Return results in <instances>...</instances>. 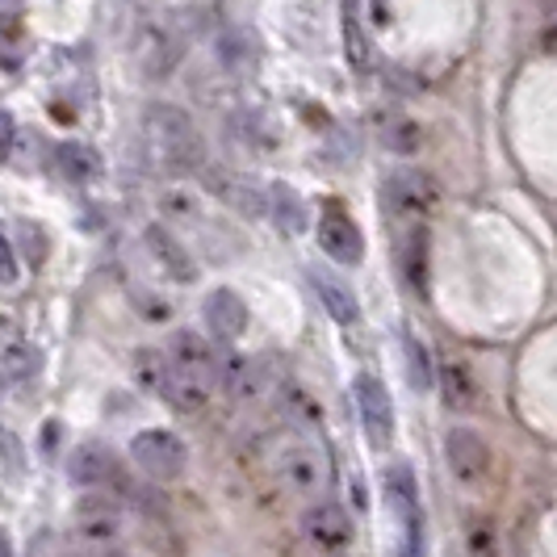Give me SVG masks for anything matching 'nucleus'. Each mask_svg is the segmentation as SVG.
<instances>
[{"instance_id": "f257e3e1", "label": "nucleus", "mask_w": 557, "mask_h": 557, "mask_svg": "<svg viewBox=\"0 0 557 557\" xmlns=\"http://www.w3.org/2000/svg\"><path fill=\"white\" fill-rule=\"evenodd\" d=\"M143 135H147V151L151 160L172 172V176H185V172H201L206 168V143L197 135L194 117L181 110V106H168L156 101L143 113Z\"/></svg>"}, {"instance_id": "f03ea898", "label": "nucleus", "mask_w": 557, "mask_h": 557, "mask_svg": "<svg viewBox=\"0 0 557 557\" xmlns=\"http://www.w3.org/2000/svg\"><path fill=\"white\" fill-rule=\"evenodd\" d=\"M436 201H441L436 181L428 172H419V168H398V172L386 176V185H382V210H386V219L394 226L428 223L432 210H436Z\"/></svg>"}, {"instance_id": "7ed1b4c3", "label": "nucleus", "mask_w": 557, "mask_h": 557, "mask_svg": "<svg viewBox=\"0 0 557 557\" xmlns=\"http://www.w3.org/2000/svg\"><path fill=\"white\" fill-rule=\"evenodd\" d=\"M386 503L398 520V554L423 557V507H419V486L411 466L394 461L386 470Z\"/></svg>"}, {"instance_id": "20e7f679", "label": "nucleus", "mask_w": 557, "mask_h": 557, "mask_svg": "<svg viewBox=\"0 0 557 557\" xmlns=\"http://www.w3.org/2000/svg\"><path fill=\"white\" fill-rule=\"evenodd\" d=\"M131 461L156 482H176L189 466V448L168 428H147L131 441Z\"/></svg>"}, {"instance_id": "39448f33", "label": "nucleus", "mask_w": 557, "mask_h": 557, "mask_svg": "<svg viewBox=\"0 0 557 557\" xmlns=\"http://www.w3.org/2000/svg\"><path fill=\"white\" fill-rule=\"evenodd\" d=\"M126 520H122V503L110 491H88L76 507V541L88 549H110L122 541Z\"/></svg>"}, {"instance_id": "423d86ee", "label": "nucleus", "mask_w": 557, "mask_h": 557, "mask_svg": "<svg viewBox=\"0 0 557 557\" xmlns=\"http://www.w3.org/2000/svg\"><path fill=\"white\" fill-rule=\"evenodd\" d=\"M277 474H281V482H285L294 495H302V499H319V495L327 491V461H323V453L314 445H307V441H294V445L281 448Z\"/></svg>"}, {"instance_id": "0eeeda50", "label": "nucleus", "mask_w": 557, "mask_h": 557, "mask_svg": "<svg viewBox=\"0 0 557 557\" xmlns=\"http://www.w3.org/2000/svg\"><path fill=\"white\" fill-rule=\"evenodd\" d=\"M445 457H448V474L457 478L466 491H482L486 478H491V448L486 441L470 432V428H453L445 436Z\"/></svg>"}, {"instance_id": "6e6552de", "label": "nucleus", "mask_w": 557, "mask_h": 557, "mask_svg": "<svg viewBox=\"0 0 557 557\" xmlns=\"http://www.w3.org/2000/svg\"><path fill=\"white\" fill-rule=\"evenodd\" d=\"M302 532H307V541L314 549H323V554H339V549H348L352 545V536H357V524H352V516L332 499H319L307 507V516H302Z\"/></svg>"}, {"instance_id": "1a4fd4ad", "label": "nucleus", "mask_w": 557, "mask_h": 557, "mask_svg": "<svg viewBox=\"0 0 557 557\" xmlns=\"http://www.w3.org/2000/svg\"><path fill=\"white\" fill-rule=\"evenodd\" d=\"M214 382L226 391V398L235 403H256L260 394L269 391V369L260 357H248V352H219V369H214Z\"/></svg>"}, {"instance_id": "9d476101", "label": "nucleus", "mask_w": 557, "mask_h": 557, "mask_svg": "<svg viewBox=\"0 0 557 557\" xmlns=\"http://www.w3.org/2000/svg\"><path fill=\"white\" fill-rule=\"evenodd\" d=\"M357 407H361V423L364 436L373 448H391L394 441V403L391 391L373 377V373H361L357 377Z\"/></svg>"}, {"instance_id": "9b49d317", "label": "nucleus", "mask_w": 557, "mask_h": 557, "mask_svg": "<svg viewBox=\"0 0 557 557\" xmlns=\"http://www.w3.org/2000/svg\"><path fill=\"white\" fill-rule=\"evenodd\" d=\"M201 181H206V189L214 197H223L231 210H239V214H248V219H260L264 214V206H269V194L244 176V172H226V168H201Z\"/></svg>"}, {"instance_id": "f8f14e48", "label": "nucleus", "mask_w": 557, "mask_h": 557, "mask_svg": "<svg viewBox=\"0 0 557 557\" xmlns=\"http://www.w3.org/2000/svg\"><path fill=\"white\" fill-rule=\"evenodd\" d=\"M319 248L332 256L335 264H361L364 260V235L361 226L352 223L348 210L327 206L323 219H319Z\"/></svg>"}, {"instance_id": "ddd939ff", "label": "nucleus", "mask_w": 557, "mask_h": 557, "mask_svg": "<svg viewBox=\"0 0 557 557\" xmlns=\"http://www.w3.org/2000/svg\"><path fill=\"white\" fill-rule=\"evenodd\" d=\"M176 59H181V42H176V34L160 22H147L139 29V38H135V63L143 67V76L147 81H164L168 72L176 67Z\"/></svg>"}, {"instance_id": "4468645a", "label": "nucleus", "mask_w": 557, "mask_h": 557, "mask_svg": "<svg viewBox=\"0 0 557 557\" xmlns=\"http://www.w3.org/2000/svg\"><path fill=\"white\" fill-rule=\"evenodd\" d=\"M67 478L81 486V491H110L117 482V457L106 445H81L72 448L67 457Z\"/></svg>"}, {"instance_id": "2eb2a0df", "label": "nucleus", "mask_w": 557, "mask_h": 557, "mask_svg": "<svg viewBox=\"0 0 557 557\" xmlns=\"http://www.w3.org/2000/svg\"><path fill=\"white\" fill-rule=\"evenodd\" d=\"M168 364L189 373V377H201V382H214V369H219V352L214 344L201 332H176L168 339Z\"/></svg>"}, {"instance_id": "dca6fc26", "label": "nucleus", "mask_w": 557, "mask_h": 557, "mask_svg": "<svg viewBox=\"0 0 557 557\" xmlns=\"http://www.w3.org/2000/svg\"><path fill=\"white\" fill-rule=\"evenodd\" d=\"M206 327L214 339H223V344H235L239 335L248 332V307H244V298L235 294V289H214L210 298H206Z\"/></svg>"}, {"instance_id": "f3484780", "label": "nucleus", "mask_w": 557, "mask_h": 557, "mask_svg": "<svg viewBox=\"0 0 557 557\" xmlns=\"http://www.w3.org/2000/svg\"><path fill=\"white\" fill-rule=\"evenodd\" d=\"M398 231V269H403V281L416 289L419 298H428V269H432V260H428V226L416 223V226H394Z\"/></svg>"}, {"instance_id": "a211bd4d", "label": "nucleus", "mask_w": 557, "mask_h": 557, "mask_svg": "<svg viewBox=\"0 0 557 557\" xmlns=\"http://www.w3.org/2000/svg\"><path fill=\"white\" fill-rule=\"evenodd\" d=\"M210 394H214V382L189 377V373H181V369H172V364H168L164 382H160V398H164L172 411H181V416H197V411H206V407H210Z\"/></svg>"}, {"instance_id": "6ab92c4d", "label": "nucleus", "mask_w": 557, "mask_h": 557, "mask_svg": "<svg viewBox=\"0 0 557 557\" xmlns=\"http://www.w3.org/2000/svg\"><path fill=\"white\" fill-rule=\"evenodd\" d=\"M143 239H147V248H151V256L160 260V269H164L168 277H172V281H185V285H189V281H197L194 256H189V251L181 248V239H176V235H172L168 226L151 223V226H147V235H143Z\"/></svg>"}, {"instance_id": "aec40b11", "label": "nucleus", "mask_w": 557, "mask_h": 557, "mask_svg": "<svg viewBox=\"0 0 557 557\" xmlns=\"http://www.w3.org/2000/svg\"><path fill=\"white\" fill-rule=\"evenodd\" d=\"M310 285H314V294L323 298V307H327V314L339 327H357L361 323V302L339 277H332L327 269H310Z\"/></svg>"}, {"instance_id": "412c9836", "label": "nucleus", "mask_w": 557, "mask_h": 557, "mask_svg": "<svg viewBox=\"0 0 557 557\" xmlns=\"http://www.w3.org/2000/svg\"><path fill=\"white\" fill-rule=\"evenodd\" d=\"M441 398H445L448 411H474L478 407L474 373H470L461 361H453V357L441 361Z\"/></svg>"}, {"instance_id": "4be33fe9", "label": "nucleus", "mask_w": 557, "mask_h": 557, "mask_svg": "<svg viewBox=\"0 0 557 557\" xmlns=\"http://www.w3.org/2000/svg\"><path fill=\"white\" fill-rule=\"evenodd\" d=\"M264 194H269L264 214H269L285 235H302V231H307V206H302V197L294 194V185L277 181V185H269Z\"/></svg>"}, {"instance_id": "5701e85b", "label": "nucleus", "mask_w": 557, "mask_h": 557, "mask_svg": "<svg viewBox=\"0 0 557 557\" xmlns=\"http://www.w3.org/2000/svg\"><path fill=\"white\" fill-rule=\"evenodd\" d=\"M0 369L4 373H29L34 369V352H29L22 323L13 314H0Z\"/></svg>"}, {"instance_id": "b1692460", "label": "nucleus", "mask_w": 557, "mask_h": 557, "mask_svg": "<svg viewBox=\"0 0 557 557\" xmlns=\"http://www.w3.org/2000/svg\"><path fill=\"white\" fill-rule=\"evenodd\" d=\"M403 369H407V382H411L416 394H428L436 386V369H432V357H428V344L411 332H403Z\"/></svg>"}, {"instance_id": "393cba45", "label": "nucleus", "mask_w": 557, "mask_h": 557, "mask_svg": "<svg viewBox=\"0 0 557 557\" xmlns=\"http://www.w3.org/2000/svg\"><path fill=\"white\" fill-rule=\"evenodd\" d=\"M59 168L72 176V181H92L101 172V156L88 147V143H63L59 147Z\"/></svg>"}, {"instance_id": "a878e982", "label": "nucleus", "mask_w": 557, "mask_h": 557, "mask_svg": "<svg viewBox=\"0 0 557 557\" xmlns=\"http://www.w3.org/2000/svg\"><path fill=\"white\" fill-rule=\"evenodd\" d=\"M466 557H503L499 529L491 520L470 516V524H466Z\"/></svg>"}, {"instance_id": "bb28decb", "label": "nucleus", "mask_w": 557, "mask_h": 557, "mask_svg": "<svg viewBox=\"0 0 557 557\" xmlns=\"http://www.w3.org/2000/svg\"><path fill=\"white\" fill-rule=\"evenodd\" d=\"M131 369H135V382H139L143 391L160 394V382H164V373H168V357L156 352V348H139Z\"/></svg>"}, {"instance_id": "cd10ccee", "label": "nucleus", "mask_w": 557, "mask_h": 557, "mask_svg": "<svg viewBox=\"0 0 557 557\" xmlns=\"http://www.w3.org/2000/svg\"><path fill=\"white\" fill-rule=\"evenodd\" d=\"M419 143V126L411 122V117H386V147L391 151H416Z\"/></svg>"}, {"instance_id": "c85d7f7f", "label": "nucleus", "mask_w": 557, "mask_h": 557, "mask_svg": "<svg viewBox=\"0 0 557 557\" xmlns=\"http://www.w3.org/2000/svg\"><path fill=\"white\" fill-rule=\"evenodd\" d=\"M13 143H17V122L9 110H0V160L13 151Z\"/></svg>"}, {"instance_id": "c756f323", "label": "nucleus", "mask_w": 557, "mask_h": 557, "mask_svg": "<svg viewBox=\"0 0 557 557\" xmlns=\"http://www.w3.org/2000/svg\"><path fill=\"white\" fill-rule=\"evenodd\" d=\"M0 281L4 285H13L17 281V260H13V248H9V239L0 235Z\"/></svg>"}, {"instance_id": "7c9ffc66", "label": "nucleus", "mask_w": 557, "mask_h": 557, "mask_svg": "<svg viewBox=\"0 0 557 557\" xmlns=\"http://www.w3.org/2000/svg\"><path fill=\"white\" fill-rule=\"evenodd\" d=\"M541 47H545L549 55H557V13H554V22L545 26V34H541Z\"/></svg>"}, {"instance_id": "2f4dec72", "label": "nucleus", "mask_w": 557, "mask_h": 557, "mask_svg": "<svg viewBox=\"0 0 557 557\" xmlns=\"http://www.w3.org/2000/svg\"><path fill=\"white\" fill-rule=\"evenodd\" d=\"M22 9V0H0V17H9V13H17Z\"/></svg>"}, {"instance_id": "473e14b6", "label": "nucleus", "mask_w": 557, "mask_h": 557, "mask_svg": "<svg viewBox=\"0 0 557 557\" xmlns=\"http://www.w3.org/2000/svg\"><path fill=\"white\" fill-rule=\"evenodd\" d=\"M0 557H13V541H9V532H0Z\"/></svg>"}, {"instance_id": "72a5a7b5", "label": "nucleus", "mask_w": 557, "mask_h": 557, "mask_svg": "<svg viewBox=\"0 0 557 557\" xmlns=\"http://www.w3.org/2000/svg\"><path fill=\"white\" fill-rule=\"evenodd\" d=\"M81 557H117V554H110V549H88V554H81Z\"/></svg>"}]
</instances>
